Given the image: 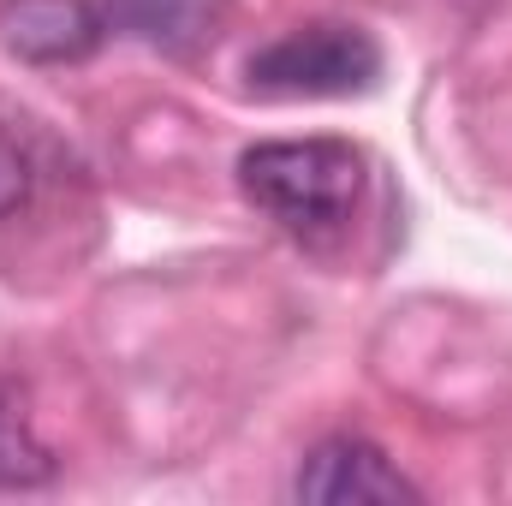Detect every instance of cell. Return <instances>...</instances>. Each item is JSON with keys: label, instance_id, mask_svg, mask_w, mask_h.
<instances>
[{"label": "cell", "instance_id": "6da1fadb", "mask_svg": "<svg viewBox=\"0 0 512 506\" xmlns=\"http://www.w3.org/2000/svg\"><path fill=\"white\" fill-rule=\"evenodd\" d=\"M370 167L346 137H268L239 155V191L304 245H328L352 227Z\"/></svg>", "mask_w": 512, "mask_h": 506}, {"label": "cell", "instance_id": "7a4b0ae2", "mask_svg": "<svg viewBox=\"0 0 512 506\" xmlns=\"http://www.w3.org/2000/svg\"><path fill=\"white\" fill-rule=\"evenodd\" d=\"M251 90L262 96H286V102H316V96H364L382 78V42L364 24H298L274 42H262L245 66Z\"/></svg>", "mask_w": 512, "mask_h": 506}, {"label": "cell", "instance_id": "3957f363", "mask_svg": "<svg viewBox=\"0 0 512 506\" xmlns=\"http://www.w3.org/2000/svg\"><path fill=\"white\" fill-rule=\"evenodd\" d=\"M292 495L310 506H417L423 489L364 435H328L304 453Z\"/></svg>", "mask_w": 512, "mask_h": 506}, {"label": "cell", "instance_id": "277c9868", "mask_svg": "<svg viewBox=\"0 0 512 506\" xmlns=\"http://www.w3.org/2000/svg\"><path fill=\"white\" fill-rule=\"evenodd\" d=\"M108 42V12L96 0H6L0 48L30 66H78Z\"/></svg>", "mask_w": 512, "mask_h": 506}, {"label": "cell", "instance_id": "5b68a950", "mask_svg": "<svg viewBox=\"0 0 512 506\" xmlns=\"http://www.w3.org/2000/svg\"><path fill=\"white\" fill-rule=\"evenodd\" d=\"M215 12H221V0H120L108 24H126L161 48H191V42L215 36Z\"/></svg>", "mask_w": 512, "mask_h": 506}, {"label": "cell", "instance_id": "8992f818", "mask_svg": "<svg viewBox=\"0 0 512 506\" xmlns=\"http://www.w3.org/2000/svg\"><path fill=\"white\" fill-rule=\"evenodd\" d=\"M54 477V453L36 435L24 399L0 381V489H36Z\"/></svg>", "mask_w": 512, "mask_h": 506}, {"label": "cell", "instance_id": "52a82bcc", "mask_svg": "<svg viewBox=\"0 0 512 506\" xmlns=\"http://www.w3.org/2000/svg\"><path fill=\"white\" fill-rule=\"evenodd\" d=\"M36 191V161H30V143L18 120L0 108V215H18Z\"/></svg>", "mask_w": 512, "mask_h": 506}]
</instances>
